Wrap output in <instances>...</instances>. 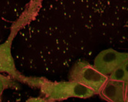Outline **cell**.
I'll use <instances>...</instances> for the list:
<instances>
[{
    "mask_svg": "<svg viewBox=\"0 0 128 102\" xmlns=\"http://www.w3.org/2000/svg\"><path fill=\"white\" fill-rule=\"evenodd\" d=\"M98 94L108 102H124L125 83L108 79Z\"/></svg>",
    "mask_w": 128,
    "mask_h": 102,
    "instance_id": "4",
    "label": "cell"
},
{
    "mask_svg": "<svg viewBox=\"0 0 128 102\" xmlns=\"http://www.w3.org/2000/svg\"><path fill=\"white\" fill-rule=\"evenodd\" d=\"M110 80L120 82L124 83L128 82V62L118 68L108 77Z\"/></svg>",
    "mask_w": 128,
    "mask_h": 102,
    "instance_id": "5",
    "label": "cell"
},
{
    "mask_svg": "<svg viewBox=\"0 0 128 102\" xmlns=\"http://www.w3.org/2000/svg\"><path fill=\"white\" fill-rule=\"evenodd\" d=\"M41 92L49 102L61 101L69 98H88L97 94L92 89L75 82H50L42 78Z\"/></svg>",
    "mask_w": 128,
    "mask_h": 102,
    "instance_id": "1",
    "label": "cell"
},
{
    "mask_svg": "<svg viewBox=\"0 0 128 102\" xmlns=\"http://www.w3.org/2000/svg\"><path fill=\"white\" fill-rule=\"evenodd\" d=\"M128 62V53L109 48L100 52L94 59V67L101 74L109 77L114 71Z\"/></svg>",
    "mask_w": 128,
    "mask_h": 102,
    "instance_id": "3",
    "label": "cell"
},
{
    "mask_svg": "<svg viewBox=\"0 0 128 102\" xmlns=\"http://www.w3.org/2000/svg\"><path fill=\"white\" fill-rule=\"evenodd\" d=\"M8 85V86H14L16 85V83L10 78H8L7 77H5L4 75L1 74V94L2 93L5 88Z\"/></svg>",
    "mask_w": 128,
    "mask_h": 102,
    "instance_id": "6",
    "label": "cell"
},
{
    "mask_svg": "<svg viewBox=\"0 0 128 102\" xmlns=\"http://www.w3.org/2000/svg\"><path fill=\"white\" fill-rule=\"evenodd\" d=\"M124 102H128V82L125 83V99Z\"/></svg>",
    "mask_w": 128,
    "mask_h": 102,
    "instance_id": "8",
    "label": "cell"
},
{
    "mask_svg": "<svg viewBox=\"0 0 128 102\" xmlns=\"http://www.w3.org/2000/svg\"><path fill=\"white\" fill-rule=\"evenodd\" d=\"M26 102H49L48 100L42 98H30Z\"/></svg>",
    "mask_w": 128,
    "mask_h": 102,
    "instance_id": "7",
    "label": "cell"
},
{
    "mask_svg": "<svg viewBox=\"0 0 128 102\" xmlns=\"http://www.w3.org/2000/svg\"><path fill=\"white\" fill-rule=\"evenodd\" d=\"M70 82L83 84L98 94L109 78L101 74L95 68L84 61L77 62L68 74Z\"/></svg>",
    "mask_w": 128,
    "mask_h": 102,
    "instance_id": "2",
    "label": "cell"
}]
</instances>
